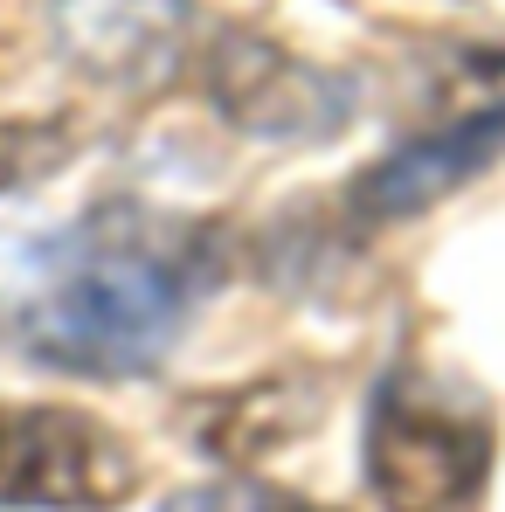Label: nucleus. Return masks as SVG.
Listing matches in <instances>:
<instances>
[{"instance_id":"5","label":"nucleus","mask_w":505,"mask_h":512,"mask_svg":"<svg viewBox=\"0 0 505 512\" xmlns=\"http://www.w3.org/2000/svg\"><path fill=\"white\" fill-rule=\"evenodd\" d=\"M160 512H326V506H305V499H291V492H270V485H250V478H222V485L173 492Z\"/></svg>"},{"instance_id":"3","label":"nucleus","mask_w":505,"mask_h":512,"mask_svg":"<svg viewBox=\"0 0 505 512\" xmlns=\"http://www.w3.org/2000/svg\"><path fill=\"white\" fill-rule=\"evenodd\" d=\"M139 464L125 436L84 409L0 402V506L14 512H111L132 499Z\"/></svg>"},{"instance_id":"4","label":"nucleus","mask_w":505,"mask_h":512,"mask_svg":"<svg viewBox=\"0 0 505 512\" xmlns=\"http://www.w3.org/2000/svg\"><path fill=\"white\" fill-rule=\"evenodd\" d=\"M499 160H505V97L485 104V111H464V118L436 125V132H422L409 146H395L381 167L360 173L353 208H360L367 222H402V215L436 208L443 194L471 187L478 173L499 167Z\"/></svg>"},{"instance_id":"1","label":"nucleus","mask_w":505,"mask_h":512,"mask_svg":"<svg viewBox=\"0 0 505 512\" xmlns=\"http://www.w3.org/2000/svg\"><path fill=\"white\" fill-rule=\"evenodd\" d=\"M208 277L215 256L194 222L111 201L28 250L0 319L28 360L118 381L167 360Z\"/></svg>"},{"instance_id":"2","label":"nucleus","mask_w":505,"mask_h":512,"mask_svg":"<svg viewBox=\"0 0 505 512\" xmlns=\"http://www.w3.org/2000/svg\"><path fill=\"white\" fill-rule=\"evenodd\" d=\"M492 443V409L471 388L402 360L367 402V485L388 512H478Z\"/></svg>"}]
</instances>
